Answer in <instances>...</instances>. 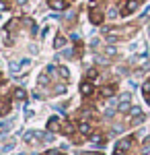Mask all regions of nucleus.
I'll use <instances>...</instances> for the list:
<instances>
[{"mask_svg":"<svg viewBox=\"0 0 150 155\" xmlns=\"http://www.w3.org/2000/svg\"><path fill=\"white\" fill-rule=\"evenodd\" d=\"M92 91H95V87H92V83H89V81H84V83L80 85V93L82 95H91Z\"/></svg>","mask_w":150,"mask_h":155,"instance_id":"39448f33","label":"nucleus"},{"mask_svg":"<svg viewBox=\"0 0 150 155\" xmlns=\"http://www.w3.org/2000/svg\"><path fill=\"white\" fill-rule=\"evenodd\" d=\"M49 6H52L54 11H64V8L68 6V2H66V0H49Z\"/></svg>","mask_w":150,"mask_h":155,"instance_id":"20e7f679","label":"nucleus"},{"mask_svg":"<svg viewBox=\"0 0 150 155\" xmlns=\"http://www.w3.org/2000/svg\"><path fill=\"white\" fill-rule=\"evenodd\" d=\"M130 99H132L130 93H123V95L119 97V106H117V110H119V112H127V110H132V107H130Z\"/></svg>","mask_w":150,"mask_h":155,"instance_id":"f03ea898","label":"nucleus"},{"mask_svg":"<svg viewBox=\"0 0 150 155\" xmlns=\"http://www.w3.org/2000/svg\"><path fill=\"white\" fill-rule=\"evenodd\" d=\"M56 126H58V118H52L47 122V128H49V130H56Z\"/></svg>","mask_w":150,"mask_h":155,"instance_id":"f8f14e48","label":"nucleus"},{"mask_svg":"<svg viewBox=\"0 0 150 155\" xmlns=\"http://www.w3.org/2000/svg\"><path fill=\"white\" fill-rule=\"evenodd\" d=\"M101 95L103 97H111L113 95V87H103V89H101Z\"/></svg>","mask_w":150,"mask_h":155,"instance_id":"6e6552de","label":"nucleus"},{"mask_svg":"<svg viewBox=\"0 0 150 155\" xmlns=\"http://www.w3.org/2000/svg\"><path fill=\"white\" fill-rule=\"evenodd\" d=\"M130 143H132V139H123V141L117 145V147H119V149H127V147H130Z\"/></svg>","mask_w":150,"mask_h":155,"instance_id":"ddd939ff","label":"nucleus"},{"mask_svg":"<svg viewBox=\"0 0 150 155\" xmlns=\"http://www.w3.org/2000/svg\"><path fill=\"white\" fill-rule=\"evenodd\" d=\"M64 44H66V37H62V35H58V37H56V41H54V46H56V48H62Z\"/></svg>","mask_w":150,"mask_h":155,"instance_id":"9d476101","label":"nucleus"},{"mask_svg":"<svg viewBox=\"0 0 150 155\" xmlns=\"http://www.w3.org/2000/svg\"><path fill=\"white\" fill-rule=\"evenodd\" d=\"M12 95H14V99H25L27 93H25L23 89H14V93H12Z\"/></svg>","mask_w":150,"mask_h":155,"instance_id":"1a4fd4ad","label":"nucleus"},{"mask_svg":"<svg viewBox=\"0 0 150 155\" xmlns=\"http://www.w3.org/2000/svg\"><path fill=\"white\" fill-rule=\"evenodd\" d=\"M41 139H45V134H43V132H35V130L25 132V141H27L29 145H37Z\"/></svg>","mask_w":150,"mask_h":155,"instance_id":"f257e3e1","label":"nucleus"},{"mask_svg":"<svg viewBox=\"0 0 150 155\" xmlns=\"http://www.w3.org/2000/svg\"><path fill=\"white\" fill-rule=\"evenodd\" d=\"M78 130H80L82 134H91V124H89V122H80V124H78Z\"/></svg>","mask_w":150,"mask_h":155,"instance_id":"423d86ee","label":"nucleus"},{"mask_svg":"<svg viewBox=\"0 0 150 155\" xmlns=\"http://www.w3.org/2000/svg\"><path fill=\"white\" fill-rule=\"evenodd\" d=\"M91 21H92L95 25L103 23V15H101V12H91Z\"/></svg>","mask_w":150,"mask_h":155,"instance_id":"0eeeda50","label":"nucleus"},{"mask_svg":"<svg viewBox=\"0 0 150 155\" xmlns=\"http://www.w3.org/2000/svg\"><path fill=\"white\" fill-rule=\"evenodd\" d=\"M109 17H111V19H115V17H117V11H115V8H111V11H109Z\"/></svg>","mask_w":150,"mask_h":155,"instance_id":"f3484780","label":"nucleus"},{"mask_svg":"<svg viewBox=\"0 0 150 155\" xmlns=\"http://www.w3.org/2000/svg\"><path fill=\"white\" fill-rule=\"evenodd\" d=\"M115 155H126V153H123V149H119V147H117V149H115Z\"/></svg>","mask_w":150,"mask_h":155,"instance_id":"6ab92c4d","label":"nucleus"},{"mask_svg":"<svg viewBox=\"0 0 150 155\" xmlns=\"http://www.w3.org/2000/svg\"><path fill=\"white\" fill-rule=\"evenodd\" d=\"M62 153V149H54V151H47L45 155H60Z\"/></svg>","mask_w":150,"mask_h":155,"instance_id":"2eb2a0df","label":"nucleus"},{"mask_svg":"<svg viewBox=\"0 0 150 155\" xmlns=\"http://www.w3.org/2000/svg\"><path fill=\"white\" fill-rule=\"evenodd\" d=\"M130 114H132V116H140L142 112H140V107H132V110H130Z\"/></svg>","mask_w":150,"mask_h":155,"instance_id":"4468645a","label":"nucleus"},{"mask_svg":"<svg viewBox=\"0 0 150 155\" xmlns=\"http://www.w3.org/2000/svg\"><path fill=\"white\" fill-rule=\"evenodd\" d=\"M86 77H89V81H95V79H97V77H99V72L95 71V68H91V71L86 72Z\"/></svg>","mask_w":150,"mask_h":155,"instance_id":"9b49d317","label":"nucleus"},{"mask_svg":"<svg viewBox=\"0 0 150 155\" xmlns=\"http://www.w3.org/2000/svg\"><path fill=\"white\" fill-rule=\"evenodd\" d=\"M138 6H140V0H127L126 6H123V15H132Z\"/></svg>","mask_w":150,"mask_h":155,"instance_id":"7ed1b4c3","label":"nucleus"},{"mask_svg":"<svg viewBox=\"0 0 150 155\" xmlns=\"http://www.w3.org/2000/svg\"><path fill=\"white\" fill-rule=\"evenodd\" d=\"M142 91H144V93H150V83H144V87H142Z\"/></svg>","mask_w":150,"mask_h":155,"instance_id":"dca6fc26","label":"nucleus"},{"mask_svg":"<svg viewBox=\"0 0 150 155\" xmlns=\"http://www.w3.org/2000/svg\"><path fill=\"white\" fill-rule=\"evenodd\" d=\"M105 52H107V54H115V48H113V46H109V48L105 50Z\"/></svg>","mask_w":150,"mask_h":155,"instance_id":"a211bd4d","label":"nucleus"}]
</instances>
